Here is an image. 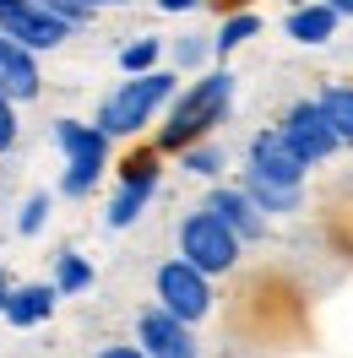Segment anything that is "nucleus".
I'll list each match as a JSON object with an SVG mask.
<instances>
[{"mask_svg":"<svg viewBox=\"0 0 353 358\" xmlns=\"http://www.w3.org/2000/svg\"><path fill=\"white\" fill-rule=\"evenodd\" d=\"M228 98H234V76H228V71H212V76L191 82V92H174V109H169V125L158 136V147H163V152L196 147L201 136L228 114Z\"/></svg>","mask_w":353,"mask_h":358,"instance_id":"f257e3e1","label":"nucleus"},{"mask_svg":"<svg viewBox=\"0 0 353 358\" xmlns=\"http://www.w3.org/2000/svg\"><path fill=\"white\" fill-rule=\"evenodd\" d=\"M174 92H179L174 71H141V76L120 82V87L98 103V120H92V125L109 136V141H114V136H136L163 103H174Z\"/></svg>","mask_w":353,"mask_h":358,"instance_id":"f03ea898","label":"nucleus"},{"mask_svg":"<svg viewBox=\"0 0 353 358\" xmlns=\"http://www.w3.org/2000/svg\"><path fill=\"white\" fill-rule=\"evenodd\" d=\"M55 147L66 152L60 196H88L92 185L104 179V163H109V136L98 131V125H82V120H60V125H55Z\"/></svg>","mask_w":353,"mask_h":358,"instance_id":"7ed1b4c3","label":"nucleus"},{"mask_svg":"<svg viewBox=\"0 0 353 358\" xmlns=\"http://www.w3.org/2000/svg\"><path fill=\"white\" fill-rule=\"evenodd\" d=\"M240 245H244V239L228 223H218L207 206L179 223V255H185L191 266H201L207 277H218V271L234 266V261H240Z\"/></svg>","mask_w":353,"mask_h":358,"instance_id":"20e7f679","label":"nucleus"},{"mask_svg":"<svg viewBox=\"0 0 353 358\" xmlns=\"http://www.w3.org/2000/svg\"><path fill=\"white\" fill-rule=\"evenodd\" d=\"M153 288H158V304L169 315H179V320H207V310H212V282H207V271L191 266L185 255L179 261H163L153 277Z\"/></svg>","mask_w":353,"mask_h":358,"instance_id":"39448f33","label":"nucleus"},{"mask_svg":"<svg viewBox=\"0 0 353 358\" xmlns=\"http://www.w3.org/2000/svg\"><path fill=\"white\" fill-rule=\"evenodd\" d=\"M0 33L39 55V49H60V44H66L71 22H60V17L44 11L39 0H0Z\"/></svg>","mask_w":353,"mask_h":358,"instance_id":"423d86ee","label":"nucleus"},{"mask_svg":"<svg viewBox=\"0 0 353 358\" xmlns=\"http://www.w3.org/2000/svg\"><path fill=\"white\" fill-rule=\"evenodd\" d=\"M283 141L293 147V152L305 157V163H326L337 147H342V136L331 131V120H326V109L315 103V98H305V103H293V109L283 114Z\"/></svg>","mask_w":353,"mask_h":358,"instance_id":"0eeeda50","label":"nucleus"},{"mask_svg":"<svg viewBox=\"0 0 353 358\" xmlns=\"http://www.w3.org/2000/svg\"><path fill=\"white\" fill-rule=\"evenodd\" d=\"M136 342H141L147 358H201L196 336H191V320L169 315L163 304H153V310L136 315Z\"/></svg>","mask_w":353,"mask_h":358,"instance_id":"6e6552de","label":"nucleus"},{"mask_svg":"<svg viewBox=\"0 0 353 358\" xmlns=\"http://www.w3.org/2000/svg\"><path fill=\"white\" fill-rule=\"evenodd\" d=\"M158 157H131V169H125V179H120V190H114L109 201V228H131L141 212H147V201L158 196Z\"/></svg>","mask_w":353,"mask_h":358,"instance_id":"1a4fd4ad","label":"nucleus"},{"mask_svg":"<svg viewBox=\"0 0 353 358\" xmlns=\"http://www.w3.org/2000/svg\"><path fill=\"white\" fill-rule=\"evenodd\" d=\"M250 169L283 179V185H305V169H310V163L293 152V147L283 141V131L272 125V131H256V136H250Z\"/></svg>","mask_w":353,"mask_h":358,"instance_id":"9d476101","label":"nucleus"},{"mask_svg":"<svg viewBox=\"0 0 353 358\" xmlns=\"http://www.w3.org/2000/svg\"><path fill=\"white\" fill-rule=\"evenodd\" d=\"M0 92H6V98H17V103H27V98H39V92H44V76H39L33 49L17 44V38H6V33H0Z\"/></svg>","mask_w":353,"mask_h":358,"instance_id":"9b49d317","label":"nucleus"},{"mask_svg":"<svg viewBox=\"0 0 353 358\" xmlns=\"http://www.w3.org/2000/svg\"><path fill=\"white\" fill-rule=\"evenodd\" d=\"M207 212H212L218 223H228L240 239H261V234H266V212L244 196L240 185H218V190H207Z\"/></svg>","mask_w":353,"mask_h":358,"instance_id":"f8f14e48","label":"nucleus"},{"mask_svg":"<svg viewBox=\"0 0 353 358\" xmlns=\"http://www.w3.org/2000/svg\"><path fill=\"white\" fill-rule=\"evenodd\" d=\"M55 299H60L55 282H22V288H11V299H6V320L11 326H39V320L55 315Z\"/></svg>","mask_w":353,"mask_h":358,"instance_id":"ddd939ff","label":"nucleus"},{"mask_svg":"<svg viewBox=\"0 0 353 358\" xmlns=\"http://www.w3.org/2000/svg\"><path fill=\"white\" fill-rule=\"evenodd\" d=\"M240 190H244L256 206H261L266 217H272V212H299V185H283V179L261 174V169H244Z\"/></svg>","mask_w":353,"mask_h":358,"instance_id":"4468645a","label":"nucleus"},{"mask_svg":"<svg viewBox=\"0 0 353 358\" xmlns=\"http://www.w3.org/2000/svg\"><path fill=\"white\" fill-rule=\"evenodd\" d=\"M337 22H342V17L331 11L326 0H315V6H293L283 27H288V38H293V44H326L331 33H337Z\"/></svg>","mask_w":353,"mask_h":358,"instance_id":"2eb2a0df","label":"nucleus"},{"mask_svg":"<svg viewBox=\"0 0 353 358\" xmlns=\"http://www.w3.org/2000/svg\"><path fill=\"white\" fill-rule=\"evenodd\" d=\"M321 109H326L331 131L342 136V147L353 141V87H321V98H315Z\"/></svg>","mask_w":353,"mask_h":358,"instance_id":"dca6fc26","label":"nucleus"},{"mask_svg":"<svg viewBox=\"0 0 353 358\" xmlns=\"http://www.w3.org/2000/svg\"><path fill=\"white\" fill-rule=\"evenodd\" d=\"M55 288H60V299H66V293H88L92 288V266L76 255V250H66V255L55 261Z\"/></svg>","mask_w":353,"mask_h":358,"instance_id":"f3484780","label":"nucleus"},{"mask_svg":"<svg viewBox=\"0 0 353 358\" xmlns=\"http://www.w3.org/2000/svg\"><path fill=\"white\" fill-rule=\"evenodd\" d=\"M256 33H261V17H256V11H240V17H228V22L218 27L212 49H218V55H234V49H240L244 38H256Z\"/></svg>","mask_w":353,"mask_h":358,"instance_id":"a211bd4d","label":"nucleus"},{"mask_svg":"<svg viewBox=\"0 0 353 358\" xmlns=\"http://www.w3.org/2000/svg\"><path fill=\"white\" fill-rule=\"evenodd\" d=\"M158 55H163V44H158V38H136V44L120 49V71H131V76L158 71Z\"/></svg>","mask_w":353,"mask_h":358,"instance_id":"6ab92c4d","label":"nucleus"},{"mask_svg":"<svg viewBox=\"0 0 353 358\" xmlns=\"http://www.w3.org/2000/svg\"><path fill=\"white\" fill-rule=\"evenodd\" d=\"M44 223H49V196L39 190V196H27L22 217H17V234H22V239H33V234H39Z\"/></svg>","mask_w":353,"mask_h":358,"instance_id":"aec40b11","label":"nucleus"},{"mask_svg":"<svg viewBox=\"0 0 353 358\" xmlns=\"http://www.w3.org/2000/svg\"><path fill=\"white\" fill-rule=\"evenodd\" d=\"M39 6H44V11H55V17H60V22H71V27L92 22V11H98L92 0H39Z\"/></svg>","mask_w":353,"mask_h":358,"instance_id":"412c9836","label":"nucleus"},{"mask_svg":"<svg viewBox=\"0 0 353 358\" xmlns=\"http://www.w3.org/2000/svg\"><path fill=\"white\" fill-rule=\"evenodd\" d=\"M218 169H223V152H218V147H185V174L212 179Z\"/></svg>","mask_w":353,"mask_h":358,"instance_id":"4be33fe9","label":"nucleus"},{"mask_svg":"<svg viewBox=\"0 0 353 358\" xmlns=\"http://www.w3.org/2000/svg\"><path fill=\"white\" fill-rule=\"evenodd\" d=\"M6 147H17V103L0 92V152Z\"/></svg>","mask_w":353,"mask_h":358,"instance_id":"5701e85b","label":"nucleus"},{"mask_svg":"<svg viewBox=\"0 0 353 358\" xmlns=\"http://www.w3.org/2000/svg\"><path fill=\"white\" fill-rule=\"evenodd\" d=\"M174 55H179V66H196L201 55H207V44H201V38H185V44L174 49Z\"/></svg>","mask_w":353,"mask_h":358,"instance_id":"b1692460","label":"nucleus"},{"mask_svg":"<svg viewBox=\"0 0 353 358\" xmlns=\"http://www.w3.org/2000/svg\"><path fill=\"white\" fill-rule=\"evenodd\" d=\"M201 0H158V11H196Z\"/></svg>","mask_w":353,"mask_h":358,"instance_id":"393cba45","label":"nucleus"},{"mask_svg":"<svg viewBox=\"0 0 353 358\" xmlns=\"http://www.w3.org/2000/svg\"><path fill=\"white\" fill-rule=\"evenodd\" d=\"M98 358H147V353H141V348H104Z\"/></svg>","mask_w":353,"mask_h":358,"instance_id":"a878e982","label":"nucleus"},{"mask_svg":"<svg viewBox=\"0 0 353 358\" xmlns=\"http://www.w3.org/2000/svg\"><path fill=\"white\" fill-rule=\"evenodd\" d=\"M6 299H11V277L0 271V315H6Z\"/></svg>","mask_w":353,"mask_h":358,"instance_id":"bb28decb","label":"nucleus"},{"mask_svg":"<svg viewBox=\"0 0 353 358\" xmlns=\"http://www.w3.org/2000/svg\"><path fill=\"white\" fill-rule=\"evenodd\" d=\"M331 11H337V17H353V0H326Z\"/></svg>","mask_w":353,"mask_h":358,"instance_id":"cd10ccee","label":"nucleus"},{"mask_svg":"<svg viewBox=\"0 0 353 358\" xmlns=\"http://www.w3.org/2000/svg\"><path fill=\"white\" fill-rule=\"evenodd\" d=\"M92 6H131V0H92Z\"/></svg>","mask_w":353,"mask_h":358,"instance_id":"c85d7f7f","label":"nucleus"}]
</instances>
